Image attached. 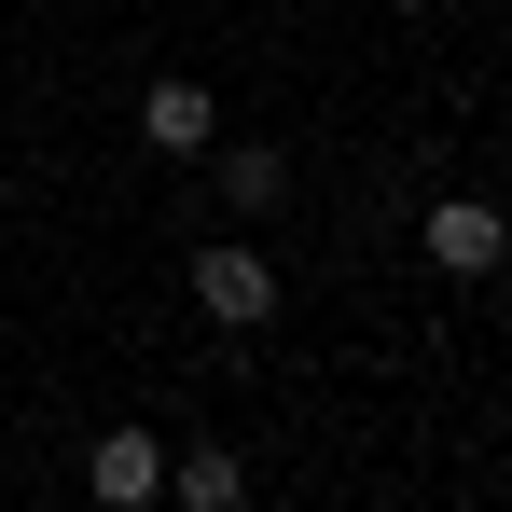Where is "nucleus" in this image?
I'll return each instance as SVG.
<instances>
[{"label": "nucleus", "instance_id": "7ed1b4c3", "mask_svg": "<svg viewBox=\"0 0 512 512\" xmlns=\"http://www.w3.org/2000/svg\"><path fill=\"white\" fill-rule=\"evenodd\" d=\"M416 250L443 263V277H499V250H512V208H485V194H443L416 222Z\"/></svg>", "mask_w": 512, "mask_h": 512}, {"label": "nucleus", "instance_id": "0eeeda50", "mask_svg": "<svg viewBox=\"0 0 512 512\" xmlns=\"http://www.w3.org/2000/svg\"><path fill=\"white\" fill-rule=\"evenodd\" d=\"M402 14H429V0H402Z\"/></svg>", "mask_w": 512, "mask_h": 512}, {"label": "nucleus", "instance_id": "f03ea898", "mask_svg": "<svg viewBox=\"0 0 512 512\" xmlns=\"http://www.w3.org/2000/svg\"><path fill=\"white\" fill-rule=\"evenodd\" d=\"M84 499L97 512H153L167 499V443H153V429H97L84 443Z\"/></svg>", "mask_w": 512, "mask_h": 512}, {"label": "nucleus", "instance_id": "20e7f679", "mask_svg": "<svg viewBox=\"0 0 512 512\" xmlns=\"http://www.w3.org/2000/svg\"><path fill=\"white\" fill-rule=\"evenodd\" d=\"M167 499L180 512H236V499H250V457H236V443H180V457H167Z\"/></svg>", "mask_w": 512, "mask_h": 512}, {"label": "nucleus", "instance_id": "39448f33", "mask_svg": "<svg viewBox=\"0 0 512 512\" xmlns=\"http://www.w3.org/2000/svg\"><path fill=\"white\" fill-rule=\"evenodd\" d=\"M208 125H222V111H208V84H180V70L139 97V139H153V153H208Z\"/></svg>", "mask_w": 512, "mask_h": 512}, {"label": "nucleus", "instance_id": "f257e3e1", "mask_svg": "<svg viewBox=\"0 0 512 512\" xmlns=\"http://www.w3.org/2000/svg\"><path fill=\"white\" fill-rule=\"evenodd\" d=\"M180 277H194V319H222V333H263V319H277V263H263L250 236H222V250H194Z\"/></svg>", "mask_w": 512, "mask_h": 512}, {"label": "nucleus", "instance_id": "423d86ee", "mask_svg": "<svg viewBox=\"0 0 512 512\" xmlns=\"http://www.w3.org/2000/svg\"><path fill=\"white\" fill-rule=\"evenodd\" d=\"M222 194H236V208H291V153H222Z\"/></svg>", "mask_w": 512, "mask_h": 512}]
</instances>
